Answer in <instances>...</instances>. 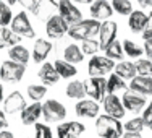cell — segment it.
Listing matches in <instances>:
<instances>
[{
  "mask_svg": "<svg viewBox=\"0 0 152 138\" xmlns=\"http://www.w3.org/2000/svg\"><path fill=\"white\" fill-rule=\"evenodd\" d=\"M99 30L100 21L96 18H88V20H81L76 24H71L68 30V36L73 41H86V39H92L99 36Z\"/></svg>",
  "mask_w": 152,
  "mask_h": 138,
  "instance_id": "obj_1",
  "label": "cell"
},
{
  "mask_svg": "<svg viewBox=\"0 0 152 138\" xmlns=\"http://www.w3.org/2000/svg\"><path fill=\"white\" fill-rule=\"evenodd\" d=\"M96 132L100 138H121L125 128H123V123L120 122V119L102 114L97 115L96 119Z\"/></svg>",
  "mask_w": 152,
  "mask_h": 138,
  "instance_id": "obj_2",
  "label": "cell"
},
{
  "mask_svg": "<svg viewBox=\"0 0 152 138\" xmlns=\"http://www.w3.org/2000/svg\"><path fill=\"white\" fill-rule=\"evenodd\" d=\"M26 73V65L18 63L15 60H5L0 65V80L7 83H18L21 81Z\"/></svg>",
  "mask_w": 152,
  "mask_h": 138,
  "instance_id": "obj_3",
  "label": "cell"
},
{
  "mask_svg": "<svg viewBox=\"0 0 152 138\" xmlns=\"http://www.w3.org/2000/svg\"><path fill=\"white\" fill-rule=\"evenodd\" d=\"M42 117L47 123L61 122L66 117V107L57 99H47L42 103Z\"/></svg>",
  "mask_w": 152,
  "mask_h": 138,
  "instance_id": "obj_4",
  "label": "cell"
},
{
  "mask_svg": "<svg viewBox=\"0 0 152 138\" xmlns=\"http://www.w3.org/2000/svg\"><path fill=\"white\" fill-rule=\"evenodd\" d=\"M115 68V60L108 59L107 55H92L88 63L89 77H105Z\"/></svg>",
  "mask_w": 152,
  "mask_h": 138,
  "instance_id": "obj_5",
  "label": "cell"
},
{
  "mask_svg": "<svg viewBox=\"0 0 152 138\" xmlns=\"http://www.w3.org/2000/svg\"><path fill=\"white\" fill-rule=\"evenodd\" d=\"M10 30L13 32H16L18 36H21V38L32 39L36 36V31H34V28H32L29 16H28L26 12H20V13H16V15H13L12 23H10Z\"/></svg>",
  "mask_w": 152,
  "mask_h": 138,
  "instance_id": "obj_6",
  "label": "cell"
},
{
  "mask_svg": "<svg viewBox=\"0 0 152 138\" xmlns=\"http://www.w3.org/2000/svg\"><path fill=\"white\" fill-rule=\"evenodd\" d=\"M86 96L94 101H102L107 94V78L105 77H89L84 80Z\"/></svg>",
  "mask_w": 152,
  "mask_h": 138,
  "instance_id": "obj_7",
  "label": "cell"
},
{
  "mask_svg": "<svg viewBox=\"0 0 152 138\" xmlns=\"http://www.w3.org/2000/svg\"><path fill=\"white\" fill-rule=\"evenodd\" d=\"M68 30H70V24H68L58 13H55V15L49 16L45 20V34L49 36L50 39L63 38L65 34H68Z\"/></svg>",
  "mask_w": 152,
  "mask_h": 138,
  "instance_id": "obj_8",
  "label": "cell"
},
{
  "mask_svg": "<svg viewBox=\"0 0 152 138\" xmlns=\"http://www.w3.org/2000/svg\"><path fill=\"white\" fill-rule=\"evenodd\" d=\"M147 96H142V94L136 93V91H131V89H125L121 96V103L125 109L131 114H137V112H142L144 107L147 106Z\"/></svg>",
  "mask_w": 152,
  "mask_h": 138,
  "instance_id": "obj_9",
  "label": "cell"
},
{
  "mask_svg": "<svg viewBox=\"0 0 152 138\" xmlns=\"http://www.w3.org/2000/svg\"><path fill=\"white\" fill-rule=\"evenodd\" d=\"M58 15L66 21L68 24H76L83 20V13L78 7L75 5L73 0H58Z\"/></svg>",
  "mask_w": 152,
  "mask_h": 138,
  "instance_id": "obj_10",
  "label": "cell"
},
{
  "mask_svg": "<svg viewBox=\"0 0 152 138\" xmlns=\"http://www.w3.org/2000/svg\"><path fill=\"white\" fill-rule=\"evenodd\" d=\"M104 103V111H105L107 115L115 119H121L125 117L126 114V109L121 103V97H118L117 94H105V97L102 99Z\"/></svg>",
  "mask_w": 152,
  "mask_h": 138,
  "instance_id": "obj_11",
  "label": "cell"
},
{
  "mask_svg": "<svg viewBox=\"0 0 152 138\" xmlns=\"http://www.w3.org/2000/svg\"><path fill=\"white\" fill-rule=\"evenodd\" d=\"M117 32H118V24L112 20H104L100 23L99 30V44L100 49H105L108 44H112L113 41H117Z\"/></svg>",
  "mask_w": 152,
  "mask_h": 138,
  "instance_id": "obj_12",
  "label": "cell"
},
{
  "mask_svg": "<svg viewBox=\"0 0 152 138\" xmlns=\"http://www.w3.org/2000/svg\"><path fill=\"white\" fill-rule=\"evenodd\" d=\"M29 12L41 20H47L49 16L58 12V2L57 0H36L34 5L29 8Z\"/></svg>",
  "mask_w": 152,
  "mask_h": 138,
  "instance_id": "obj_13",
  "label": "cell"
},
{
  "mask_svg": "<svg viewBox=\"0 0 152 138\" xmlns=\"http://www.w3.org/2000/svg\"><path fill=\"white\" fill-rule=\"evenodd\" d=\"M84 130H86L84 123L78 120L61 122L57 127V138H78L84 133Z\"/></svg>",
  "mask_w": 152,
  "mask_h": 138,
  "instance_id": "obj_14",
  "label": "cell"
},
{
  "mask_svg": "<svg viewBox=\"0 0 152 138\" xmlns=\"http://www.w3.org/2000/svg\"><path fill=\"white\" fill-rule=\"evenodd\" d=\"M26 107V101H24V96L20 91H12L8 96L3 99V111L5 114H16V112H21Z\"/></svg>",
  "mask_w": 152,
  "mask_h": 138,
  "instance_id": "obj_15",
  "label": "cell"
},
{
  "mask_svg": "<svg viewBox=\"0 0 152 138\" xmlns=\"http://www.w3.org/2000/svg\"><path fill=\"white\" fill-rule=\"evenodd\" d=\"M75 111H76V115H78V117L97 119L100 107H99V104H97V101H94V99H81V101L76 103Z\"/></svg>",
  "mask_w": 152,
  "mask_h": 138,
  "instance_id": "obj_16",
  "label": "cell"
},
{
  "mask_svg": "<svg viewBox=\"0 0 152 138\" xmlns=\"http://www.w3.org/2000/svg\"><path fill=\"white\" fill-rule=\"evenodd\" d=\"M89 12H91V16L96 18V20H110L112 13H113V8H112V3L108 0H94V2L89 5Z\"/></svg>",
  "mask_w": 152,
  "mask_h": 138,
  "instance_id": "obj_17",
  "label": "cell"
},
{
  "mask_svg": "<svg viewBox=\"0 0 152 138\" xmlns=\"http://www.w3.org/2000/svg\"><path fill=\"white\" fill-rule=\"evenodd\" d=\"M52 52V42L47 39L39 38L32 46V52H31V59L36 63H44L45 59L49 57V54Z\"/></svg>",
  "mask_w": 152,
  "mask_h": 138,
  "instance_id": "obj_18",
  "label": "cell"
},
{
  "mask_svg": "<svg viewBox=\"0 0 152 138\" xmlns=\"http://www.w3.org/2000/svg\"><path fill=\"white\" fill-rule=\"evenodd\" d=\"M41 117H42V104L41 103H32L20 112V119L24 125H34V123L39 122Z\"/></svg>",
  "mask_w": 152,
  "mask_h": 138,
  "instance_id": "obj_19",
  "label": "cell"
},
{
  "mask_svg": "<svg viewBox=\"0 0 152 138\" xmlns=\"http://www.w3.org/2000/svg\"><path fill=\"white\" fill-rule=\"evenodd\" d=\"M128 89L136 91L142 96H152V77H141L136 75L134 78L129 81Z\"/></svg>",
  "mask_w": 152,
  "mask_h": 138,
  "instance_id": "obj_20",
  "label": "cell"
},
{
  "mask_svg": "<svg viewBox=\"0 0 152 138\" xmlns=\"http://www.w3.org/2000/svg\"><path fill=\"white\" fill-rule=\"evenodd\" d=\"M37 77L41 78L42 85H45V86L55 85L60 80V75L57 73V70H55V65L50 63V62H44V63H42V67L39 68V72H37Z\"/></svg>",
  "mask_w": 152,
  "mask_h": 138,
  "instance_id": "obj_21",
  "label": "cell"
},
{
  "mask_svg": "<svg viewBox=\"0 0 152 138\" xmlns=\"http://www.w3.org/2000/svg\"><path fill=\"white\" fill-rule=\"evenodd\" d=\"M147 20H149V15L144 13L142 10H133L131 15L128 16V26L133 32H142Z\"/></svg>",
  "mask_w": 152,
  "mask_h": 138,
  "instance_id": "obj_22",
  "label": "cell"
},
{
  "mask_svg": "<svg viewBox=\"0 0 152 138\" xmlns=\"http://www.w3.org/2000/svg\"><path fill=\"white\" fill-rule=\"evenodd\" d=\"M8 57H10V60H15L18 63L28 65V62L31 60V52L28 50V47L16 44V46H13L8 49Z\"/></svg>",
  "mask_w": 152,
  "mask_h": 138,
  "instance_id": "obj_23",
  "label": "cell"
},
{
  "mask_svg": "<svg viewBox=\"0 0 152 138\" xmlns=\"http://www.w3.org/2000/svg\"><path fill=\"white\" fill-rule=\"evenodd\" d=\"M21 36H18L16 32H13L8 26L0 28V49H5V47H13L16 44H20Z\"/></svg>",
  "mask_w": 152,
  "mask_h": 138,
  "instance_id": "obj_24",
  "label": "cell"
},
{
  "mask_svg": "<svg viewBox=\"0 0 152 138\" xmlns=\"http://www.w3.org/2000/svg\"><path fill=\"white\" fill-rule=\"evenodd\" d=\"M115 73H117L118 77H121L123 80H126V81H131V80L137 75L136 65L133 63V62H120V63L115 65Z\"/></svg>",
  "mask_w": 152,
  "mask_h": 138,
  "instance_id": "obj_25",
  "label": "cell"
},
{
  "mask_svg": "<svg viewBox=\"0 0 152 138\" xmlns=\"http://www.w3.org/2000/svg\"><path fill=\"white\" fill-rule=\"evenodd\" d=\"M128 88L126 80L118 77L117 73H110L107 78V94H117L118 91H125Z\"/></svg>",
  "mask_w": 152,
  "mask_h": 138,
  "instance_id": "obj_26",
  "label": "cell"
},
{
  "mask_svg": "<svg viewBox=\"0 0 152 138\" xmlns=\"http://www.w3.org/2000/svg\"><path fill=\"white\" fill-rule=\"evenodd\" d=\"M63 59L66 62H70V63H81L83 60H84V54H83L81 47H79L78 44H70L65 47L63 50Z\"/></svg>",
  "mask_w": 152,
  "mask_h": 138,
  "instance_id": "obj_27",
  "label": "cell"
},
{
  "mask_svg": "<svg viewBox=\"0 0 152 138\" xmlns=\"http://www.w3.org/2000/svg\"><path fill=\"white\" fill-rule=\"evenodd\" d=\"M53 65H55V70H57V73L60 75V78L68 80V78L76 77V73H78L76 65L70 63V62H66V60H55Z\"/></svg>",
  "mask_w": 152,
  "mask_h": 138,
  "instance_id": "obj_28",
  "label": "cell"
},
{
  "mask_svg": "<svg viewBox=\"0 0 152 138\" xmlns=\"http://www.w3.org/2000/svg\"><path fill=\"white\" fill-rule=\"evenodd\" d=\"M66 96L70 99H83L86 97V89H84V81H79V80H73L66 85L65 89Z\"/></svg>",
  "mask_w": 152,
  "mask_h": 138,
  "instance_id": "obj_29",
  "label": "cell"
},
{
  "mask_svg": "<svg viewBox=\"0 0 152 138\" xmlns=\"http://www.w3.org/2000/svg\"><path fill=\"white\" fill-rule=\"evenodd\" d=\"M105 55L112 60H121L125 57V50H123V44L120 41H113L112 44H108L105 49H104Z\"/></svg>",
  "mask_w": 152,
  "mask_h": 138,
  "instance_id": "obj_30",
  "label": "cell"
},
{
  "mask_svg": "<svg viewBox=\"0 0 152 138\" xmlns=\"http://www.w3.org/2000/svg\"><path fill=\"white\" fill-rule=\"evenodd\" d=\"M121 44H123L125 55L131 57V59H139V57L144 54V49H142V47H141L139 44H136L134 41H131V39H125Z\"/></svg>",
  "mask_w": 152,
  "mask_h": 138,
  "instance_id": "obj_31",
  "label": "cell"
},
{
  "mask_svg": "<svg viewBox=\"0 0 152 138\" xmlns=\"http://www.w3.org/2000/svg\"><path fill=\"white\" fill-rule=\"evenodd\" d=\"M26 93H28V97L32 99V103H41L47 94V86L45 85H29Z\"/></svg>",
  "mask_w": 152,
  "mask_h": 138,
  "instance_id": "obj_32",
  "label": "cell"
},
{
  "mask_svg": "<svg viewBox=\"0 0 152 138\" xmlns=\"http://www.w3.org/2000/svg\"><path fill=\"white\" fill-rule=\"evenodd\" d=\"M112 8L121 16H129L133 12V3L129 0H112Z\"/></svg>",
  "mask_w": 152,
  "mask_h": 138,
  "instance_id": "obj_33",
  "label": "cell"
},
{
  "mask_svg": "<svg viewBox=\"0 0 152 138\" xmlns=\"http://www.w3.org/2000/svg\"><path fill=\"white\" fill-rule=\"evenodd\" d=\"M81 50H83V54L84 55H96L97 52L100 50V44H99V41L97 39H86V41H81Z\"/></svg>",
  "mask_w": 152,
  "mask_h": 138,
  "instance_id": "obj_34",
  "label": "cell"
},
{
  "mask_svg": "<svg viewBox=\"0 0 152 138\" xmlns=\"http://www.w3.org/2000/svg\"><path fill=\"white\" fill-rule=\"evenodd\" d=\"M136 65V72L137 75H141V77H152V62L149 59H137L134 62Z\"/></svg>",
  "mask_w": 152,
  "mask_h": 138,
  "instance_id": "obj_35",
  "label": "cell"
},
{
  "mask_svg": "<svg viewBox=\"0 0 152 138\" xmlns=\"http://www.w3.org/2000/svg\"><path fill=\"white\" fill-rule=\"evenodd\" d=\"M12 18H13V13H12L10 5L7 2H0V28L10 26Z\"/></svg>",
  "mask_w": 152,
  "mask_h": 138,
  "instance_id": "obj_36",
  "label": "cell"
},
{
  "mask_svg": "<svg viewBox=\"0 0 152 138\" xmlns=\"http://www.w3.org/2000/svg\"><path fill=\"white\" fill-rule=\"evenodd\" d=\"M123 128L125 132H134V133H142V130L146 128L144 127V122L141 117H134V119H129L128 122L123 123Z\"/></svg>",
  "mask_w": 152,
  "mask_h": 138,
  "instance_id": "obj_37",
  "label": "cell"
},
{
  "mask_svg": "<svg viewBox=\"0 0 152 138\" xmlns=\"http://www.w3.org/2000/svg\"><path fill=\"white\" fill-rule=\"evenodd\" d=\"M34 138H53V133L45 123H34Z\"/></svg>",
  "mask_w": 152,
  "mask_h": 138,
  "instance_id": "obj_38",
  "label": "cell"
},
{
  "mask_svg": "<svg viewBox=\"0 0 152 138\" xmlns=\"http://www.w3.org/2000/svg\"><path fill=\"white\" fill-rule=\"evenodd\" d=\"M141 119H142V122H144V127L149 128V130H152V101H151V103H147V106L144 107Z\"/></svg>",
  "mask_w": 152,
  "mask_h": 138,
  "instance_id": "obj_39",
  "label": "cell"
},
{
  "mask_svg": "<svg viewBox=\"0 0 152 138\" xmlns=\"http://www.w3.org/2000/svg\"><path fill=\"white\" fill-rule=\"evenodd\" d=\"M141 36H142L144 41H146V39H152V10L149 12V20H147L146 28H144L142 32H141Z\"/></svg>",
  "mask_w": 152,
  "mask_h": 138,
  "instance_id": "obj_40",
  "label": "cell"
},
{
  "mask_svg": "<svg viewBox=\"0 0 152 138\" xmlns=\"http://www.w3.org/2000/svg\"><path fill=\"white\" fill-rule=\"evenodd\" d=\"M142 49H144V54L147 55V59L152 60V39H146V41H144Z\"/></svg>",
  "mask_w": 152,
  "mask_h": 138,
  "instance_id": "obj_41",
  "label": "cell"
},
{
  "mask_svg": "<svg viewBox=\"0 0 152 138\" xmlns=\"http://www.w3.org/2000/svg\"><path fill=\"white\" fill-rule=\"evenodd\" d=\"M7 127H8V120H7V114H5V111H0V132H2V130H5Z\"/></svg>",
  "mask_w": 152,
  "mask_h": 138,
  "instance_id": "obj_42",
  "label": "cell"
},
{
  "mask_svg": "<svg viewBox=\"0 0 152 138\" xmlns=\"http://www.w3.org/2000/svg\"><path fill=\"white\" fill-rule=\"evenodd\" d=\"M34 2H36V0H18V3H20L23 8H28V10L34 5Z\"/></svg>",
  "mask_w": 152,
  "mask_h": 138,
  "instance_id": "obj_43",
  "label": "cell"
},
{
  "mask_svg": "<svg viewBox=\"0 0 152 138\" xmlns=\"http://www.w3.org/2000/svg\"><path fill=\"white\" fill-rule=\"evenodd\" d=\"M121 138H142L141 133H134V132H123Z\"/></svg>",
  "mask_w": 152,
  "mask_h": 138,
  "instance_id": "obj_44",
  "label": "cell"
},
{
  "mask_svg": "<svg viewBox=\"0 0 152 138\" xmlns=\"http://www.w3.org/2000/svg\"><path fill=\"white\" fill-rule=\"evenodd\" d=\"M141 5V8H151L152 7V0H136Z\"/></svg>",
  "mask_w": 152,
  "mask_h": 138,
  "instance_id": "obj_45",
  "label": "cell"
},
{
  "mask_svg": "<svg viewBox=\"0 0 152 138\" xmlns=\"http://www.w3.org/2000/svg\"><path fill=\"white\" fill-rule=\"evenodd\" d=\"M0 138H15V135L5 128V130H2V132H0Z\"/></svg>",
  "mask_w": 152,
  "mask_h": 138,
  "instance_id": "obj_46",
  "label": "cell"
},
{
  "mask_svg": "<svg viewBox=\"0 0 152 138\" xmlns=\"http://www.w3.org/2000/svg\"><path fill=\"white\" fill-rule=\"evenodd\" d=\"M73 2H76V3H83V5H91L94 0H73Z\"/></svg>",
  "mask_w": 152,
  "mask_h": 138,
  "instance_id": "obj_47",
  "label": "cell"
},
{
  "mask_svg": "<svg viewBox=\"0 0 152 138\" xmlns=\"http://www.w3.org/2000/svg\"><path fill=\"white\" fill-rule=\"evenodd\" d=\"M3 99H5V96H3V85L0 83V104H3Z\"/></svg>",
  "mask_w": 152,
  "mask_h": 138,
  "instance_id": "obj_48",
  "label": "cell"
},
{
  "mask_svg": "<svg viewBox=\"0 0 152 138\" xmlns=\"http://www.w3.org/2000/svg\"><path fill=\"white\" fill-rule=\"evenodd\" d=\"M5 2H7V3H8V5H10V7H12V5H15V3L18 2V0H5Z\"/></svg>",
  "mask_w": 152,
  "mask_h": 138,
  "instance_id": "obj_49",
  "label": "cell"
},
{
  "mask_svg": "<svg viewBox=\"0 0 152 138\" xmlns=\"http://www.w3.org/2000/svg\"><path fill=\"white\" fill-rule=\"evenodd\" d=\"M0 2H2V0H0Z\"/></svg>",
  "mask_w": 152,
  "mask_h": 138,
  "instance_id": "obj_50",
  "label": "cell"
}]
</instances>
